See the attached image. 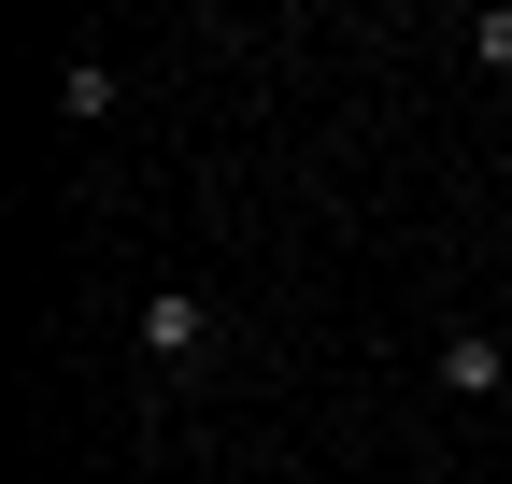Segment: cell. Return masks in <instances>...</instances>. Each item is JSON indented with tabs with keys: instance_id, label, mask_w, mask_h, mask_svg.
Masks as SVG:
<instances>
[{
	"instance_id": "cell-1",
	"label": "cell",
	"mask_w": 512,
	"mask_h": 484,
	"mask_svg": "<svg viewBox=\"0 0 512 484\" xmlns=\"http://www.w3.org/2000/svg\"><path fill=\"white\" fill-rule=\"evenodd\" d=\"M214 356V299L200 285H143V371H200Z\"/></svg>"
},
{
	"instance_id": "cell-2",
	"label": "cell",
	"mask_w": 512,
	"mask_h": 484,
	"mask_svg": "<svg viewBox=\"0 0 512 484\" xmlns=\"http://www.w3.org/2000/svg\"><path fill=\"white\" fill-rule=\"evenodd\" d=\"M441 399H512V328H441Z\"/></svg>"
},
{
	"instance_id": "cell-3",
	"label": "cell",
	"mask_w": 512,
	"mask_h": 484,
	"mask_svg": "<svg viewBox=\"0 0 512 484\" xmlns=\"http://www.w3.org/2000/svg\"><path fill=\"white\" fill-rule=\"evenodd\" d=\"M128 86H114V57H72V72H57V114H72V129H100Z\"/></svg>"
},
{
	"instance_id": "cell-4",
	"label": "cell",
	"mask_w": 512,
	"mask_h": 484,
	"mask_svg": "<svg viewBox=\"0 0 512 484\" xmlns=\"http://www.w3.org/2000/svg\"><path fill=\"white\" fill-rule=\"evenodd\" d=\"M470 57H484L498 86H512V15H470Z\"/></svg>"
}]
</instances>
